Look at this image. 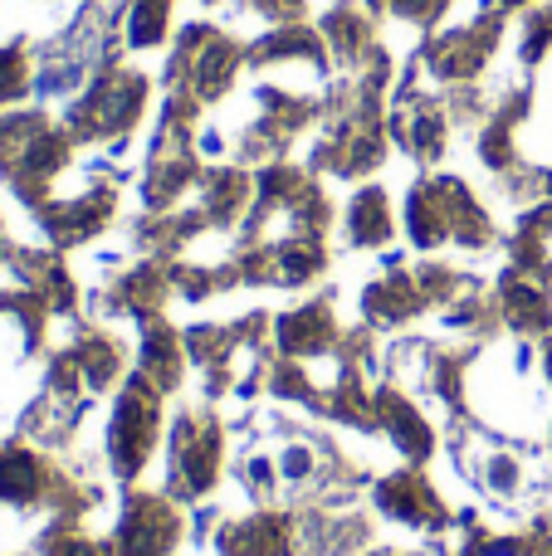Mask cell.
Here are the masks:
<instances>
[{"label": "cell", "instance_id": "cell-1", "mask_svg": "<svg viewBox=\"0 0 552 556\" xmlns=\"http://www.w3.org/2000/svg\"><path fill=\"white\" fill-rule=\"evenodd\" d=\"M504 5H524V0H504Z\"/></svg>", "mask_w": 552, "mask_h": 556}]
</instances>
